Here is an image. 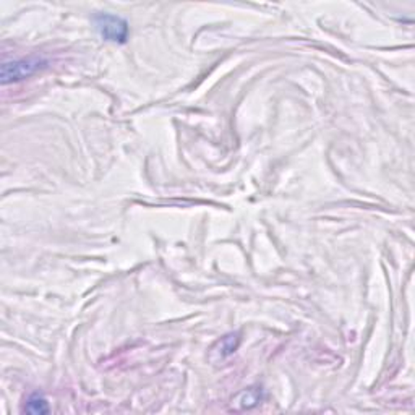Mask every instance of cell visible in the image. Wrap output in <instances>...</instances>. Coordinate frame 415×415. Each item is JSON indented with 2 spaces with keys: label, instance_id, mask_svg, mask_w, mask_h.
<instances>
[{
  "label": "cell",
  "instance_id": "cell-1",
  "mask_svg": "<svg viewBox=\"0 0 415 415\" xmlns=\"http://www.w3.org/2000/svg\"><path fill=\"white\" fill-rule=\"evenodd\" d=\"M47 65V59L44 57H25L10 60V62H4L2 71H0V81H2V85L23 81L26 78H30V76L36 75L37 71L46 69Z\"/></svg>",
  "mask_w": 415,
  "mask_h": 415
},
{
  "label": "cell",
  "instance_id": "cell-5",
  "mask_svg": "<svg viewBox=\"0 0 415 415\" xmlns=\"http://www.w3.org/2000/svg\"><path fill=\"white\" fill-rule=\"evenodd\" d=\"M25 412H30V414H47L49 412L47 399L42 394H40V392H35V394H31L26 399Z\"/></svg>",
  "mask_w": 415,
  "mask_h": 415
},
{
  "label": "cell",
  "instance_id": "cell-2",
  "mask_svg": "<svg viewBox=\"0 0 415 415\" xmlns=\"http://www.w3.org/2000/svg\"><path fill=\"white\" fill-rule=\"evenodd\" d=\"M94 26L103 40L115 44H125L130 36V26L125 18L112 13L94 15Z\"/></svg>",
  "mask_w": 415,
  "mask_h": 415
},
{
  "label": "cell",
  "instance_id": "cell-3",
  "mask_svg": "<svg viewBox=\"0 0 415 415\" xmlns=\"http://www.w3.org/2000/svg\"><path fill=\"white\" fill-rule=\"evenodd\" d=\"M264 397H267V394H264L262 386H250V388L242 390L239 394L234 396V399L230 402V409L237 412L250 411V409L257 407L258 404H262Z\"/></svg>",
  "mask_w": 415,
  "mask_h": 415
},
{
  "label": "cell",
  "instance_id": "cell-4",
  "mask_svg": "<svg viewBox=\"0 0 415 415\" xmlns=\"http://www.w3.org/2000/svg\"><path fill=\"white\" fill-rule=\"evenodd\" d=\"M239 346H240V334L239 333L226 334L213 346L211 352H209V358H211L213 362H223L228 357H230L232 353H234L237 349H239Z\"/></svg>",
  "mask_w": 415,
  "mask_h": 415
}]
</instances>
